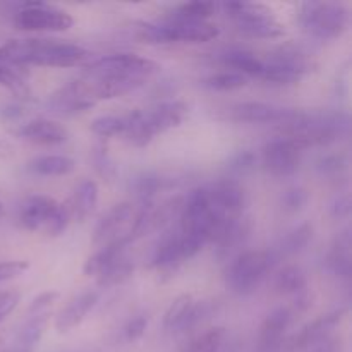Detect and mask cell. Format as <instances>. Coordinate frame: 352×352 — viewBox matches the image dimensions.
<instances>
[{
	"instance_id": "cell-47",
	"label": "cell",
	"mask_w": 352,
	"mask_h": 352,
	"mask_svg": "<svg viewBox=\"0 0 352 352\" xmlns=\"http://www.w3.org/2000/svg\"><path fill=\"white\" fill-rule=\"evenodd\" d=\"M2 113L6 117H9V119H16V117H19L21 113H23V110H21V107L9 105L6 110H2Z\"/></svg>"
},
{
	"instance_id": "cell-22",
	"label": "cell",
	"mask_w": 352,
	"mask_h": 352,
	"mask_svg": "<svg viewBox=\"0 0 352 352\" xmlns=\"http://www.w3.org/2000/svg\"><path fill=\"white\" fill-rule=\"evenodd\" d=\"M98 205V184L91 179H86L79 184L74 198L71 199L72 219L86 220Z\"/></svg>"
},
{
	"instance_id": "cell-9",
	"label": "cell",
	"mask_w": 352,
	"mask_h": 352,
	"mask_svg": "<svg viewBox=\"0 0 352 352\" xmlns=\"http://www.w3.org/2000/svg\"><path fill=\"white\" fill-rule=\"evenodd\" d=\"M292 113H294V110L282 109V107L270 105V103L244 102L237 103L229 110V119L236 120V122L250 124H284L291 119Z\"/></svg>"
},
{
	"instance_id": "cell-3",
	"label": "cell",
	"mask_w": 352,
	"mask_h": 352,
	"mask_svg": "<svg viewBox=\"0 0 352 352\" xmlns=\"http://www.w3.org/2000/svg\"><path fill=\"white\" fill-rule=\"evenodd\" d=\"M226 10L236 21L241 33L258 40H275L285 36L284 24L275 19L274 12L261 3L229 2Z\"/></svg>"
},
{
	"instance_id": "cell-31",
	"label": "cell",
	"mask_w": 352,
	"mask_h": 352,
	"mask_svg": "<svg viewBox=\"0 0 352 352\" xmlns=\"http://www.w3.org/2000/svg\"><path fill=\"white\" fill-rule=\"evenodd\" d=\"M213 12H215V3L188 2L177 7L174 21H182V23H203L210 16H213Z\"/></svg>"
},
{
	"instance_id": "cell-29",
	"label": "cell",
	"mask_w": 352,
	"mask_h": 352,
	"mask_svg": "<svg viewBox=\"0 0 352 352\" xmlns=\"http://www.w3.org/2000/svg\"><path fill=\"white\" fill-rule=\"evenodd\" d=\"M313 239V226L311 223H301L299 227L292 229L291 232L285 234V237L280 243V253L284 256H291V254L301 253L309 241Z\"/></svg>"
},
{
	"instance_id": "cell-40",
	"label": "cell",
	"mask_w": 352,
	"mask_h": 352,
	"mask_svg": "<svg viewBox=\"0 0 352 352\" xmlns=\"http://www.w3.org/2000/svg\"><path fill=\"white\" fill-rule=\"evenodd\" d=\"M28 268H30L28 261H6V263H0V282L19 277Z\"/></svg>"
},
{
	"instance_id": "cell-21",
	"label": "cell",
	"mask_w": 352,
	"mask_h": 352,
	"mask_svg": "<svg viewBox=\"0 0 352 352\" xmlns=\"http://www.w3.org/2000/svg\"><path fill=\"white\" fill-rule=\"evenodd\" d=\"M131 217H133V205L131 203L124 201L113 205L105 215H102V219L96 223L95 232H93V243H102V241L109 239Z\"/></svg>"
},
{
	"instance_id": "cell-8",
	"label": "cell",
	"mask_w": 352,
	"mask_h": 352,
	"mask_svg": "<svg viewBox=\"0 0 352 352\" xmlns=\"http://www.w3.org/2000/svg\"><path fill=\"white\" fill-rule=\"evenodd\" d=\"M302 150L287 138H277L263 148V167L275 177H289L301 165Z\"/></svg>"
},
{
	"instance_id": "cell-33",
	"label": "cell",
	"mask_w": 352,
	"mask_h": 352,
	"mask_svg": "<svg viewBox=\"0 0 352 352\" xmlns=\"http://www.w3.org/2000/svg\"><path fill=\"white\" fill-rule=\"evenodd\" d=\"M165 181L167 179L160 177L157 174H143L134 181V189H136L138 196L141 198L143 203H150V199L157 195L160 189L165 188Z\"/></svg>"
},
{
	"instance_id": "cell-36",
	"label": "cell",
	"mask_w": 352,
	"mask_h": 352,
	"mask_svg": "<svg viewBox=\"0 0 352 352\" xmlns=\"http://www.w3.org/2000/svg\"><path fill=\"white\" fill-rule=\"evenodd\" d=\"M71 219H72L71 201L64 203V205H58V208L55 210V213L52 215V219L47 222L48 236H54V237L60 236V234L67 229Z\"/></svg>"
},
{
	"instance_id": "cell-15",
	"label": "cell",
	"mask_w": 352,
	"mask_h": 352,
	"mask_svg": "<svg viewBox=\"0 0 352 352\" xmlns=\"http://www.w3.org/2000/svg\"><path fill=\"white\" fill-rule=\"evenodd\" d=\"M100 299V292L96 291H86L79 294L78 298L72 299L60 313H58L57 320H55V329L57 332L64 333L78 327L82 320L86 318L89 311L95 308V305Z\"/></svg>"
},
{
	"instance_id": "cell-14",
	"label": "cell",
	"mask_w": 352,
	"mask_h": 352,
	"mask_svg": "<svg viewBox=\"0 0 352 352\" xmlns=\"http://www.w3.org/2000/svg\"><path fill=\"white\" fill-rule=\"evenodd\" d=\"M251 234V222L250 219H230L223 226L222 232L215 239V258L219 261H227L239 248L246 244Z\"/></svg>"
},
{
	"instance_id": "cell-17",
	"label": "cell",
	"mask_w": 352,
	"mask_h": 352,
	"mask_svg": "<svg viewBox=\"0 0 352 352\" xmlns=\"http://www.w3.org/2000/svg\"><path fill=\"white\" fill-rule=\"evenodd\" d=\"M57 208L58 203L54 198H50V196H30L23 205L19 220L24 229L36 230L41 226H47V222L52 219V215H54Z\"/></svg>"
},
{
	"instance_id": "cell-38",
	"label": "cell",
	"mask_w": 352,
	"mask_h": 352,
	"mask_svg": "<svg viewBox=\"0 0 352 352\" xmlns=\"http://www.w3.org/2000/svg\"><path fill=\"white\" fill-rule=\"evenodd\" d=\"M316 168L323 175H340L347 168V157L340 153L325 155L316 162Z\"/></svg>"
},
{
	"instance_id": "cell-32",
	"label": "cell",
	"mask_w": 352,
	"mask_h": 352,
	"mask_svg": "<svg viewBox=\"0 0 352 352\" xmlns=\"http://www.w3.org/2000/svg\"><path fill=\"white\" fill-rule=\"evenodd\" d=\"M248 85V78L237 72H220V74L210 76L205 79V86L210 89H217V91H232V89L244 88Z\"/></svg>"
},
{
	"instance_id": "cell-39",
	"label": "cell",
	"mask_w": 352,
	"mask_h": 352,
	"mask_svg": "<svg viewBox=\"0 0 352 352\" xmlns=\"http://www.w3.org/2000/svg\"><path fill=\"white\" fill-rule=\"evenodd\" d=\"M256 165V155L250 150H243L239 153L234 155L229 162V170L234 172V174L241 175V174H248L251 172Z\"/></svg>"
},
{
	"instance_id": "cell-45",
	"label": "cell",
	"mask_w": 352,
	"mask_h": 352,
	"mask_svg": "<svg viewBox=\"0 0 352 352\" xmlns=\"http://www.w3.org/2000/svg\"><path fill=\"white\" fill-rule=\"evenodd\" d=\"M95 164H96V168L100 170V174L105 175V177H109V175L113 174V164L112 160H110V157L107 155V150H100L95 153Z\"/></svg>"
},
{
	"instance_id": "cell-25",
	"label": "cell",
	"mask_w": 352,
	"mask_h": 352,
	"mask_svg": "<svg viewBox=\"0 0 352 352\" xmlns=\"http://www.w3.org/2000/svg\"><path fill=\"white\" fill-rule=\"evenodd\" d=\"M275 289L278 294L284 296H301L302 292L308 291V278L298 265H287L282 268L275 277Z\"/></svg>"
},
{
	"instance_id": "cell-5",
	"label": "cell",
	"mask_w": 352,
	"mask_h": 352,
	"mask_svg": "<svg viewBox=\"0 0 352 352\" xmlns=\"http://www.w3.org/2000/svg\"><path fill=\"white\" fill-rule=\"evenodd\" d=\"M220 30L215 24L206 21L203 23H182L174 21L168 24H144L141 28V40L144 43H206L215 40Z\"/></svg>"
},
{
	"instance_id": "cell-37",
	"label": "cell",
	"mask_w": 352,
	"mask_h": 352,
	"mask_svg": "<svg viewBox=\"0 0 352 352\" xmlns=\"http://www.w3.org/2000/svg\"><path fill=\"white\" fill-rule=\"evenodd\" d=\"M309 196L306 189L291 188L284 192V196H282V208L287 213H298L305 208Z\"/></svg>"
},
{
	"instance_id": "cell-4",
	"label": "cell",
	"mask_w": 352,
	"mask_h": 352,
	"mask_svg": "<svg viewBox=\"0 0 352 352\" xmlns=\"http://www.w3.org/2000/svg\"><path fill=\"white\" fill-rule=\"evenodd\" d=\"M272 265V254L267 251H246L230 261L226 274V284L234 294L248 296L260 285Z\"/></svg>"
},
{
	"instance_id": "cell-6",
	"label": "cell",
	"mask_w": 352,
	"mask_h": 352,
	"mask_svg": "<svg viewBox=\"0 0 352 352\" xmlns=\"http://www.w3.org/2000/svg\"><path fill=\"white\" fill-rule=\"evenodd\" d=\"M160 71L155 60L136 54H113L91 62L86 67L89 78H131L146 79L148 76Z\"/></svg>"
},
{
	"instance_id": "cell-19",
	"label": "cell",
	"mask_w": 352,
	"mask_h": 352,
	"mask_svg": "<svg viewBox=\"0 0 352 352\" xmlns=\"http://www.w3.org/2000/svg\"><path fill=\"white\" fill-rule=\"evenodd\" d=\"M327 268L333 275L342 278H349L352 261H351V230L346 229L336 237L329 254H327Z\"/></svg>"
},
{
	"instance_id": "cell-2",
	"label": "cell",
	"mask_w": 352,
	"mask_h": 352,
	"mask_svg": "<svg viewBox=\"0 0 352 352\" xmlns=\"http://www.w3.org/2000/svg\"><path fill=\"white\" fill-rule=\"evenodd\" d=\"M298 17L302 30L320 40H336L349 26V10L339 2H305Z\"/></svg>"
},
{
	"instance_id": "cell-10",
	"label": "cell",
	"mask_w": 352,
	"mask_h": 352,
	"mask_svg": "<svg viewBox=\"0 0 352 352\" xmlns=\"http://www.w3.org/2000/svg\"><path fill=\"white\" fill-rule=\"evenodd\" d=\"M210 199L217 213L223 217H239L246 205V192L243 186L232 179H223L215 182L212 188H206Z\"/></svg>"
},
{
	"instance_id": "cell-7",
	"label": "cell",
	"mask_w": 352,
	"mask_h": 352,
	"mask_svg": "<svg viewBox=\"0 0 352 352\" xmlns=\"http://www.w3.org/2000/svg\"><path fill=\"white\" fill-rule=\"evenodd\" d=\"M17 30L23 31H67L74 19L65 10L43 2L24 3L14 19Z\"/></svg>"
},
{
	"instance_id": "cell-48",
	"label": "cell",
	"mask_w": 352,
	"mask_h": 352,
	"mask_svg": "<svg viewBox=\"0 0 352 352\" xmlns=\"http://www.w3.org/2000/svg\"><path fill=\"white\" fill-rule=\"evenodd\" d=\"M6 296H7V292H0V301H2V299L6 298Z\"/></svg>"
},
{
	"instance_id": "cell-23",
	"label": "cell",
	"mask_w": 352,
	"mask_h": 352,
	"mask_svg": "<svg viewBox=\"0 0 352 352\" xmlns=\"http://www.w3.org/2000/svg\"><path fill=\"white\" fill-rule=\"evenodd\" d=\"M76 168V162L65 155H43L30 162V170L43 177H58L71 174Z\"/></svg>"
},
{
	"instance_id": "cell-1",
	"label": "cell",
	"mask_w": 352,
	"mask_h": 352,
	"mask_svg": "<svg viewBox=\"0 0 352 352\" xmlns=\"http://www.w3.org/2000/svg\"><path fill=\"white\" fill-rule=\"evenodd\" d=\"M88 57L89 52L86 48L60 40H9L0 47V62L16 65L72 67Z\"/></svg>"
},
{
	"instance_id": "cell-12",
	"label": "cell",
	"mask_w": 352,
	"mask_h": 352,
	"mask_svg": "<svg viewBox=\"0 0 352 352\" xmlns=\"http://www.w3.org/2000/svg\"><path fill=\"white\" fill-rule=\"evenodd\" d=\"M186 116H188V105L184 102H179V100L162 102L153 109L143 112L144 122H146L148 129L151 131L153 136L181 126Z\"/></svg>"
},
{
	"instance_id": "cell-16",
	"label": "cell",
	"mask_w": 352,
	"mask_h": 352,
	"mask_svg": "<svg viewBox=\"0 0 352 352\" xmlns=\"http://www.w3.org/2000/svg\"><path fill=\"white\" fill-rule=\"evenodd\" d=\"M19 138L38 144H60L67 140V131L60 124L48 119H36L24 124L16 131Z\"/></svg>"
},
{
	"instance_id": "cell-24",
	"label": "cell",
	"mask_w": 352,
	"mask_h": 352,
	"mask_svg": "<svg viewBox=\"0 0 352 352\" xmlns=\"http://www.w3.org/2000/svg\"><path fill=\"white\" fill-rule=\"evenodd\" d=\"M48 320L50 315L48 313H41V315H34L26 325L21 329V332L17 333L16 344H14V349L16 352H33L34 347L38 346V342L43 337L45 329L48 325Z\"/></svg>"
},
{
	"instance_id": "cell-11",
	"label": "cell",
	"mask_w": 352,
	"mask_h": 352,
	"mask_svg": "<svg viewBox=\"0 0 352 352\" xmlns=\"http://www.w3.org/2000/svg\"><path fill=\"white\" fill-rule=\"evenodd\" d=\"M292 322V311L287 306L274 309L261 323L258 347L261 352H277L284 342V336Z\"/></svg>"
},
{
	"instance_id": "cell-30",
	"label": "cell",
	"mask_w": 352,
	"mask_h": 352,
	"mask_svg": "<svg viewBox=\"0 0 352 352\" xmlns=\"http://www.w3.org/2000/svg\"><path fill=\"white\" fill-rule=\"evenodd\" d=\"M192 302H195L192 301V296H189V294H182V296H179V298H175L174 301L170 302V306H168L167 311H165V315H164L165 329L179 332L182 327V323H184L186 316H188L189 309H191Z\"/></svg>"
},
{
	"instance_id": "cell-46",
	"label": "cell",
	"mask_w": 352,
	"mask_h": 352,
	"mask_svg": "<svg viewBox=\"0 0 352 352\" xmlns=\"http://www.w3.org/2000/svg\"><path fill=\"white\" fill-rule=\"evenodd\" d=\"M340 351V342L337 339H333L332 336L327 337V339L318 340L313 346L308 347V352H339Z\"/></svg>"
},
{
	"instance_id": "cell-26",
	"label": "cell",
	"mask_w": 352,
	"mask_h": 352,
	"mask_svg": "<svg viewBox=\"0 0 352 352\" xmlns=\"http://www.w3.org/2000/svg\"><path fill=\"white\" fill-rule=\"evenodd\" d=\"M223 64L232 67V72H237V74H243L244 78L246 76H253V78L260 79L261 72H263L265 62L261 58H258L256 55L251 54V52L246 50H230L223 55Z\"/></svg>"
},
{
	"instance_id": "cell-18",
	"label": "cell",
	"mask_w": 352,
	"mask_h": 352,
	"mask_svg": "<svg viewBox=\"0 0 352 352\" xmlns=\"http://www.w3.org/2000/svg\"><path fill=\"white\" fill-rule=\"evenodd\" d=\"M182 261H184V258H182L181 251V234H167V236H164V239L158 243L157 250H155L151 267L158 268L162 275L172 277Z\"/></svg>"
},
{
	"instance_id": "cell-13",
	"label": "cell",
	"mask_w": 352,
	"mask_h": 352,
	"mask_svg": "<svg viewBox=\"0 0 352 352\" xmlns=\"http://www.w3.org/2000/svg\"><path fill=\"white\" fill-rule=\"evenodd\" d=\"M344 315H346V309L340 308L329 313V315L320 316L318 320L302 327L301 332H299L298 336L292 337L291 342H289L291 349H308L309 346H313V344L318 342V340L330 337L333 330L337 329V325L342 322Z\"/></svg>"
},
{
	"instance_id": "cell-20",
	"label": "cell",
	"mask_w": 352,
	"mask_h": 352,
	"mask_svg": "<svg viewBox=\"0 0 352 352\" xmlns=\"http://www.w3.org/2000/svg\"><path fill=\"white\" fill-rule=\"evenodd\" d=\"M129 243H131L129 234H120V236L113 237L112 241H109V243H107L98 253L93 254L91 258H88V261L85 263V268H82L85 275H88V277H91V275H98L100 272H102L105 267H109L113 260L122 256L124 248H126Z\"/></svg>"
},
{
	"instance_id": "cell-27",
	"label": "cell",
	"mask_w": 352,
	"mask_h": 352,
	"mask_svg": "<svg viewBox=\"0 0 352 352\" xmlns=\"http://www.w3.org/2000/svg\"><path fill=\"white\" fill-rule=\"evenodd\" d=\"M227 330L223 327H213L201 336L192 339L182 352H226L227 349Z\"/></svg>"
},
{
	"instance_id": "cell-34",
	"label": "cell",
	"mask_w": 352,
	"mask_h": 352,
	"mask_svg": "<svg viewBox=\"0 0 352 352\" xmlns=\"http://www.w3.org/2000/svg\"><path fill=\"white\" fill-rule=\"evenodd\" d=\"M89 127H91V131L96 134V136L112 138V136H117V134H124L126 122H124V117L103 116L93 120Z\"/></svg>"
},
{
	"instance_id": "cell-42",
	"label": "cell",
	"mask_w": 352,
	"mask_h": 352,
	"mask_svg": "<svg viewBox=\"0 0 352 352\" xmlns=\"http://www.w3.org/2000/svg\"><path fill=\"white\" fill-rule=\"evenodd\" d=\"M57 299H58V292L55 291L41 292V294H38L36 298L33 299V302L30 305V313L31 315H38V313H41L43 309L50 308Z\"/></svg>"
},
{
	"instance_id": "cell-44",
	"label": "cell",
	"mask_w": 352,
	"mask_h": 352,
	"mask_svg": "<svg viewBox=\"0 0 352 352\" xmlns=\"http://www.w3.org/2000/svg\"><path fill=\"white\" fill-rule=\"evenodd\" d=\"M19 298H21L19 292H7L6 298L0 301V323H2L3 320H6L14 309H16L17 302H19Z\"/></svg>"
},
{
	"instance_id": "cell-41",
	"label": "cell",
	"mask_w": 352,
	"mask_h": 352,
	"mask_svg": "<svg viewBox=\"0 0 352 352\" xmlns=\"http://www.w3.org/2000/svg\"><path fill=\"white\" fill-rule=\"evenodd\" d=\"M146 327H148L146 316H136V318H133L126 325V329H124V336H126V339L129 340V342H134V340L141 339V337L144 336Z\"/></svg>"
},
{
	"instance_id": "cell-43",
	"label": "cell",
	"mask_w": 352,
	"mask_h": 352,
	"mask_svg": "<svg viewBox=\"0 0 352 352\" xmlns=\"http://www.w3.org/2000/svg\"><path fill=\"white\" fill-rule=\"evenodd\" d=\"M351 196L342 195L339 198H336V201L330 206V212L336 219H346V217L351 215Z\"/></svg>"
},
{
	"instance_id": "cell-35",
	"label": "cell",
	"mask_w": 352,
	"mask_h": 352,
	"mask_svg": "<svg viewBox=\"0 0 352 352\" xmlns=\"http://www.w3.org/2000/svg\"><path fill=\"white\" fill-rule=\"evenodd\" d=\"M0 86L10 89L14 95L21 96V98H30L31 96L30 88H28L26 82L23 81V78H21L17 72H14L12 69L6 67V65L2 64H0Z\"/></svg>"
},
{
	"instance_id": "cell-28",
	"label": "cell",
	"mask_w": 352,
	"mask_h": 352,
	"mask_svg": "<svg viewBox=\"0 0 352 352\" xmlns=\"http://www.w3.org/2000/svg\"><path fill=\"white\" fill-rule=\"evenodd\" d=\"M134 265L127 258L119 256L98 274V285L102 289L116 287L133 277Z\"/></svg>"
}]
</instances>
